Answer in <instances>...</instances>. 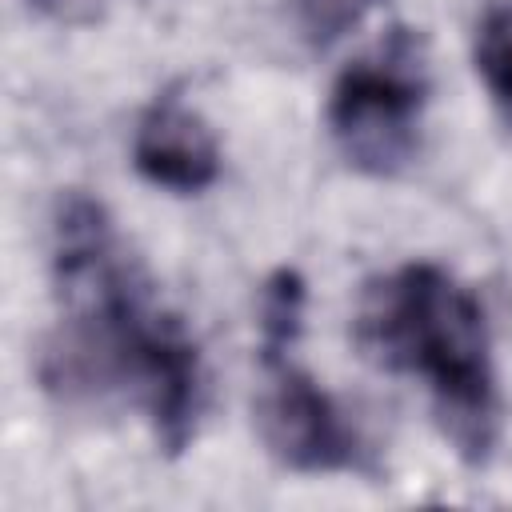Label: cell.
I'll use <instances>...</instances> for the list:
<instances>
[{
	"label": "cell",
	"mask_w": 512,
	"mask_h": 512,
	"mask_svg": "<svg viewBox=\"0 0 512 512\" xmlns=\"http://www.w3.org/2000/svg\"><path fill=\"white\" fill-rule=\"evenodd\" d=\"M40 4H56V0H40Z\"/></svg>",
	"instance_id": "ba28073f"
},
{
	"label": "cell",
	"mask_w": 512,
	"mask_h": 512,
	"mask_svg": "<svg viewBox=\"0 0 512 512\" xmlns=\"http://www.w3.org/2000/svg\"><path fill=\"white\" fill-rule=\"evenodd\" d=\"M380 0H292L296 24L312 48L336 44L344 32H352Z\"/></svg>",
	"instance_id": "52a82bcc"
},
{
	"label": "cell",
	"mask_w": 512,
	"mask_h": 512,
	"mask_svg": "<svg viewBox=\"0 0 512 512\" xmlns=\"http://www.w3.org/2000/svg\"><path fill=\"white\" fill-rule=\"evenodd\" d=\"M472 60H476V72L488 88L496 116L512 128V0L484 8V16L476 20V36H472Z\"/></svg>",
	"instance_id": "8992f818"
},
{
	"label": "cell",
	"mask_w": 512,
	"mask_h": 512,
	"mask_svg": "<svg viewBox=\"0 0 512 512\" xmlns=\"http://www.w3.org/2000/svg\"><path fill=\"white\" fill-rule=\"evenodd\" d=\"M428 104V72L420 40L392 28L376 52L352 60L328 96V132L340 156L364 176H396L420 148V116Z\"/></svg>",
	"instance_id": "3957f363"
},
{
	"label": "cell",
	"mask_w": 512,
	"mask_h": 512,
	"mask_svg": "<svg viewBox=\"0 0 512 512\" xmlns=\"http://www.w3.org/2000/svg\"><path fill=\"white\" fill-rule=\"evenodd\" d=\"M264 392L256 400V420L268 452L308 476L360 472L364 440L340 404L292 360V344H260Z\"/></svg>",
	"instance_id": "277c9868"
},
{
	"label": "cell",
	"mask_w": 512,
	"mask_h": 512,
	"mask_svg": "<svg viewBox=\"0 0 512 512\" xmlns=\"http://www.w3.org/2000/svg\"><path fill=\"white\" fill-rule=\"evenodd\" d=\"M132 164L148 184L192 196L216 184L220 144L200 112H192L176 92H164L144 108L136 124Z\"/></svg>",
	"instance_id": "5b68a950"
},
{
	"label": "cell",
	"mask_w": 512,
	"mask_h": 512,
	"mask_svg": "<svg viewBox=\"0 0 512 512\" xmlns=\"http://www.w3.org/2000/svg\"><path fill=\"white\" fill-rule=\"evenodd\" d=\"M52 280L60 332L40 364L44 384L60 396L132 400L156 444L180 456L204 408L200 348L124 248L108 208L84 192L56 200Z\"/></svg>",
	"instance_id": "6da1fadb"
},
{
	"label": "cell",
	"mask_w": 512,
	"mask_h": 512,
	"mask_svg": "<svg viewBox=\"0 0 512 512\" xmlns=\"http://www.w3.org/2000/svg\"><path fill=\"white\" fill-rule=\"evenodd\" d=\"M352 332L376 368L424 380L432 416L460 460L484 464L496 452L504 404L472 288L432 260H408L364 284Z\"/></svg>",
	"instance_id": "7a4b0ae2"
}]
</instances>
